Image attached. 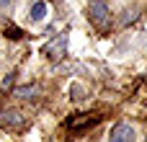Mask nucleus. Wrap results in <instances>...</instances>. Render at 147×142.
<instances>
[{"instance_id": "f257e3e1", "label": "nucleus", "mask_w": 147, "mask_h": 142, "mask_svg": "<svg viewBox=\"0 0 147 142\" xmlns=\"http://www.w3.org/2000/svg\"><path fill=\"white\" fill-rule=\"evenodd\" d=\"M65 52H67V34H59V36L52 39V41L47 44V49H44L47 60H52V62H59V60L65 57Z\"/></svg>"}, {"instance_id": "20e7f679", "label": "nucleus", "mask_w": 147, "mask_h": 142, "mask_svg": "<svg viewBox=\"0 0 147 142\" xmlns=\"http://www.w3.org/2000/svg\"><path fill=\"white\" fill-rule=\"evenodd\" d=\"M98 122H101L98 114H80V116H75V119L70 122V129H72V132H80V129H85V127H96Z\"/></svg>"}, {"instance_id": "f03ea898", "label": "nucleus", "mask_w": 147, "mask_h": 142, "mask_svg": "<svg viewBox=\"0 0 147 142\" xmlns=\"http://www.w3.org/2000/svg\"><path fill=\"white\" fill-rule=\"evenodd\" d=\"M88 16H90V21L96 26H106L109 23V3L106 0H90Z\"/></svg>"}, {"instance_id": "6e6552de", "label": "nucleus", "mask_w": 147, "mask_h": 142, "mask_svg": "<svg viewBox=\"0 0 147 142\" xmlns=\"http://www.w3.org/2000/svg\"><path fill=\"white\" fill-rule=\"evenodd\" d=\"M5 36H8V39H21L23 31H21L18 26H8V28H5Z\"/></svg>"}, {"instance_id": "1a4fd4ad", "label": "nucleus", "mask_w": 147, "mask_h": 142, "mask_svg": "<svg viewBox=\"0 0 147 142\" xmlns=\"http://www.w3.org/2000/svg\"><path fill=\"white\" fill-rule=\"evenodd\" d=\"M127 16H124V23H132V21H137V16H140V10H124Z\"/></svg>"}, {"instance_id": "7ed1b4c3", "label": "nucleus", "mask_w": 147, "mask_h": 142, "mask_svg": "<svg viewBox=\"0 0 147 142\" xmlns=\"http://www.w3.org/2000/svg\"><path fill=\"white\" fill-rule=\"evenodd\" d=\"M109 142H137V132H134V127H129V124H116Z\"/></svg>"}, {"instance_id": "9d476101", "label": "nucleus", "mask_w": 147, "mask_h": 142, "mask_svg": "<svg viewBox=\"0 0 147 142\" xmlns=\"http://www.w3.org/2000/svg\"><path fill=\"white\" fill-rule=\"evenodd\" d=\"M10 3H13V0H0V8L5 10V8H10Z\"/></svg>"}, {"instance_id": "423d86ee", "label": "nucleus", "mask_w": 147, "mask_h": 142, "mask_svg": "<svg viewBox=\"0 0 147 142\" xmlns=\"http://www.w3.org/2000/svg\"><path fill=\"white\" fill-rule=\"evenodd\" d=\"M16 96L18 98H36L39 96V88L36 85H21V88H16Z\"/></svg>"}, {"instance_id": "39448f33", "label": "nucleus", "mask_w": 147, "mask_h": 142, "mask_svg": "<svg viewBox=\"0 0 147 142\" xmlns=\"http://www.w3.org/2000/svg\"><path fill=\"white\" fill-rule=\"evenodd\" d=\"M3 127L5 129H21L23 127V116L18 111H5L3 114Z\"/></svg>"}, {"instance_id": "0eeeda50", "label": "nucleus", "mask_w": 147, "mask_h": 142, "mask_svg": "<svg viewBox=\"0 0 147 142\" xmlns=\"http://www.w3.org/2000/svg\"><path fill=\"white\" fill-rule=\"evenodd\" d=\"M44 16H47V3L36 0V3L31 5V18H34V21H41Z\"/></svg>"}]
</instances>
